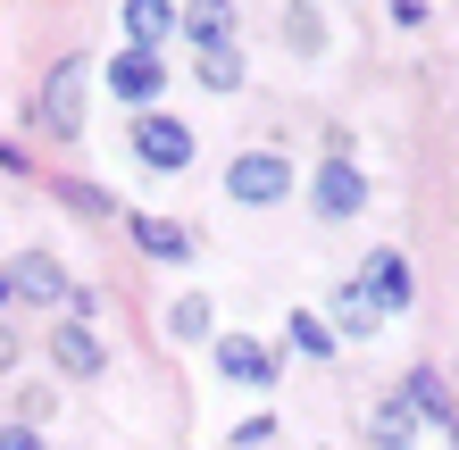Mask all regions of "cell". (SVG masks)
I'll return each instance as SVG.
<instances>
[{"instance_id":"obj_1","label":"cell","mask_w":459,"mask_h":450,"mask_svg":"<svg viewBox=\"0 0 459 450\" xmlns=\"http://www.w3.org/2000/svg\"><path fill=\"white\" fill-rule=\"evenodd\" d=\"M84 84H92V59H59V67H50V84L34 100V125H42L50 142H75V134H84Z\"/></svg>"},{"instance_id":"obj_2","label":"cell","mask_w":459,"mask_h":450,"mask_svg":"<svg viewBox=\"0 0 459 450\" xmlns=\"http://www.w3.org/2000/svg\"><path fill=\"white\" fill-rule=\"evenodd\" d=\"M134 158H143L151 175L193 167V125H184V117H159V109H143V117H134Z\"/></svg>"},{"instance_id":"obj_3","label":"cell","mask_w":459,"mask_h":450,"mask_svg":"<svg viewBox=\"0 0 459 450\" xmlns=\"http://www.w3.org/2000/svg\"><path fill=\"white\" fill-rule=\"evenodd\" d=\"M226 192H234L242 208H276V200L292 192V167H284L276 150H242L234 167H226Z\"/></svg>"},{"instance_id":"obj_4","label":"cell","mask_w":459,"mask_h":450,"mask_svg":"<svg viewBox=\"0 0 459 450\" xmlns=\"http://www.w3.org/2000/svg\"><path fill=\"white\" fill-rule=\"evenodd\" d=\"M0 276H9V301H59V309H67V293H75V284H67V267H59L50 250H25V259H9Z\"/></svg>"},{"instance_id":"obj_5","label":"cell","mask_w":459,"mask_h":450,"mask_svg":"<svg viewBox=\"0 0 459 450\" xmlns=\"http://www.w3.org/2000/svg\"><path fill=\"white\" fill-rule=\"evenodd\" d=\"M309 200H317V217H359V200H368V175L351 167V158H326L309 183Z\"/></svg>"},{"instance_id":"obj_6","label":"cell","mask_w":459,"mask_h":450,"mask_svg":"<svg viewBox=\"0 0 459 450\" xmlns=\"http://www.w3.org/2000/svg\"><path fill=\"white\" fill-rule=\"evenodd\" d=\"M50 359H59V376H75V384H92L100 367H109V351H100V334H92V326H67V317L50 326Z\"/></svg>"},{"instance_id":"obj_7","label":"cell","mask_w":459,"mask_h":450,"mask_svg":"<svg viewBox=\"0 0 459 450\" xmlns=\"http://www.w3.org/2000/svg\"><path fill=\"white\" fill-rule=\"evenodd\" d=\"M218 367H226L234 384H259V392L284 376V367H276V351H267V342H251V334H226V342H218Z\"/></svg>"},{"instance_id":"obj_8","label":"cell","mask_w":459,"mask_h":450,"mask_svg":"<svg viewBox=\"0 0 459 450\" xmlns=\"http://www.w3.org/2000/svg\"><path fill=\"white\" fill-rule=\"evenodd\" d=\"M359 293L376 309H410V267H401V250H376L368 267H359Z\"/></svg>"},{"instance_id":"obj_9","label":"cell","mask_w":459,"mask_h":450,"mask_svg":"<svg viewBox=\"0 0 459 450\" xmlns=\"http://www.w3.org/2000/svg\"><path fill=\"white\" fill-rule=\"evenodd\" d=\"M117 25H126V42L151 59V50L176 34V9H159V0H126V9H117Z\"/></svg>"},{"instance_id":"obj_10","label":"cell","mask_w":459,"mask_h":450,"mask_svg":"<svg viewBox=\"0 0 459 450\" xmlns=\"http://www.w3.org/2000/svg\"><path fill=\"white\" fill-rule=\"evenodd\" d=\"M159 84H168V75H159V59H143V50L109 59V92L117 100H159Z\"/></svg>"},{"instance_id":"obj_11","label":"cell","mask_w":459,"mask_h":450,"mask_svg":"<svg viewBox=\"0 0 459 450\" xmlns=\"http://www.w3.org/2000/svg\"><path fill=\"white\" fill-rule=\"evenodd\" d=\"M176 34L193 42V50H226L234 42V17L226 9H176Z\"/></svg>"},{"instance_id":"obj_12","label":"cell","mask_w":459,"mask_h":450,"mask_svg":"<svg viewBox=\"0 0 459 450\" xmlns=\"http://www.w3.org/2000/svg\"><path fill=\"white\" fill-rule=\"evenodd\" d=\"M134 242H143L151 259H193V233H184L176 217H134Z\"/></svg>"},{"instance_id":"obj_13","label":"cell","mask_w":459,"mask_h":450,"mask_svg":"<svg viewBox=\"0 0 459 450\" xmlns=\"http://www.w3.org/2000/svg\"><path fill=\"white\" fill-rule=\"evenodd\" d=\"M410 426H418V409H410V401H376V417H368L376 450H410V442H418Z\"/></svg>"},{"instance_id":"obj_14","label":"cell","mask_w":459,"mask_h":450,"mask_svg":"<svg viewBox=\"0 0 459 450\" xmlns=\"http://www.w3.org/2000/svg\"><path fill=\"white\" fill-rule=\"evenodd\" d=\"M201 84H209V92H234V84H242V50H234V42H226V50H201Z\"/></svg>"},{"instance_id":"obj_15","label":"cell","mask_w":459,"mask_h":450,"mask_svg":"<svg viewBox=\"0 0 459 450\" xmlns=\"http://www.w3.org/2000/svg\"><path fill=\"white\" fill-rule=\"evenodd\" d=\"M376 317H385V309H376V301L359 293V284H351V293L334 301V326H342V334H376Z\"/></svg>"},{"instance_id":"obj_16","label":"cell","mask_w":459,"mask_h":450,"mask_svg":"<svg viewBox=\"0 0 459 450\" xmlns=\"http://www.w3.org/2000/svg\"><path fill=\"white\" fill-rule=\"evenodd\" d=\"M292 351H309V359H334V334L317 326L309 309H292Z\"/></svg>"},{"instance_id":"obj_17","label":"cell","mask_w":459,"mask_h":450,"mask_svg":"<svg viewBox=\"0 0 459 450\" xmlns=\"http://www.w3.org/2000/svg\"><path fill=\"white\" fill-rule=\"evenodd\" d=\"M59 200H67V208H84V217H109V208H117L109 192H92V183H75V175H59Z\"/></svg>"},{"instance_id":"obj_18","label":"cell","mask_w":459,"mask_h":450,"mask_svg":"<svg viewBox=\"0 0 459 450\" xmlns=\"http://www.w3.org/2000/svg\"><path fill=\"white\" fill-rule=\"evenodd\" d=\"M168 326H176V342H201V334H209V309H201V301H176Z\"/></svg>"},{"instance_id":"obj_19","label":"cell","mask_w":459,"mask_h":450,"mask_svg":"<svg viewBox=\"0 0 459 450\" xmlns=\"http://www.w3.org/2000/svg\"><path fill=\"white\" fill-rule=\"evenodd\" d=\"M276 442V417H251V426H234V450H267Z\"/></svg>"},{"instance_id":"obj_20","label":"cell","mask_w":459,"mask_h":450,"mask_svg":"<svg viewBox=\"0 0 459 450\" xmlns=\"http://www.w3.org/2000/svg\"><path fill=\"white\" fill-rule=\"evenodd\" d=\"M0 450H50V442H42L34 426H0Z\"/></svg>"},{"instance_id":"obj_21","label":"cell","mask_w":459,"mask_h":450,"mask_svg":"<svg viewBox=\"0 0 459 450\" xmlns=\"http://www.w3.org/2000/svg\"><path fill=\"white\" fill-rule=\"evenodd\" d=\"M9 367H17V334L0 326V376H9Z\"/></svg>"},{"instance_id":"obj_22","label":"cell","mask_w":459,"mask_h":450,"mask_svg":"<svg viewBox=\"0 0 459 450\" xmlns=\"http://www.w3.org/2000/svg\"><path fill=\"white\" fill-rule=\"evenodd\" d=\"M0 167H9V175H25V150H17V142H0Z\"/></svg>"},{"instance_id":"obj_23","label":"cell","mask_w":459,"mask_h":450,"mask_svg":"<svg viewBox=\"0 0 459 450\" xmlns=\"http://www.w3.org/2000/svg\"><path fill=\"white\" fill-rule=\"evenodd\" d=\"M0 309H9V276H0Z\"/></svg>"}]
</instances>
